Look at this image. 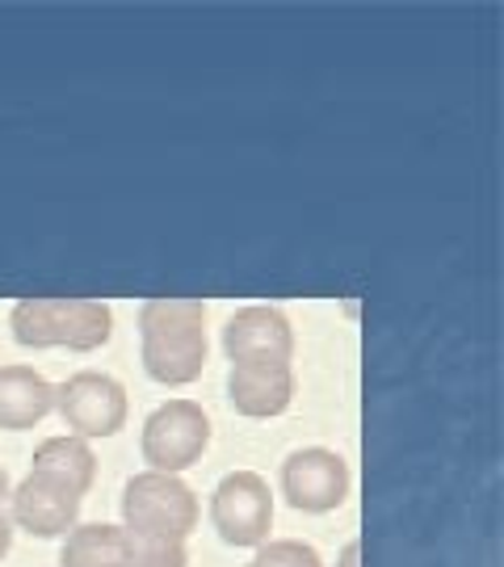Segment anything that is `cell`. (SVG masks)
Listing matches in <instances>:
<instances>
[{
	"instance_id": "obj_8",
	"label": "cell",
	"mask_w": 504,
	"mask_h": 567,
	"mask_svg": "<svg viewBox=\"0 0 504 567\" xmlns=\"http://www.w3.org/2000/svg\"><path fill=\"white\" fill-rule=\"evenodd\" d=\"M13 513L9 522L21 529H30L34 538H60L76 526L81 517V492L72 484H63L60 475H47V471H30L13 492Z\"/></svg>"
},
{
	"instance_id": "obj_12",
	"label": "cell",
	"mask_w": 504,
	"mask_h": 567,
	"mask_svg": "<svg viewBox=\"0 0 504 567\" xmlns=\"http://www.w3.org/2000/svg\"><path fill=\"white\" fill-rule=\"evenodd\" d=\"M60 567H126V534L122 526H72L63 538Z\"/></svg>"
},
{
	"instance_id": "obj_2",
	"label": "cell",
	"mask_w": 504,
	"mask_h": 567,
	"mask_svg": "<svg viewBox=\"0 0 504 567\" xmlns=\"http://www.w3.org/2000/svg\"><path fill=\"white\" fill-rule=\"evenodd\" d=\"M13 341L25 349H72V353H93L110 341L114 316L101 299H55V295H34L21 299L9 316Z\"/></svg>"
},
{
	"instance_id": "obj_5",
	"label": "cell",
	"mask_w": 504,
	"mask_h": 567,
	"mask_svg": "<svg viewBox=\"0 0 504 567\" xmlns=\"http://www.w3.org/2000/svg\"><path fill=\"white\" fill-rule=\"evenodd\" d=\"M210 522L227 547H261L274 526V492L257 471H232L210 496Z\"/></svg>"
},
{
	"instance_id": "obj_10",
	"label": "cell",
	"mask_w": 504,
	"mask_h": 567,
	"mask_svg": "<svg viewBox=\"0 0 504 567\" xmlns=\"http://www.w3.org/2000/svg\"><path fill=\"white\" fill-rule=\"evenodd\" d=\"M227 400L240 416H253V421L282 416L295 400V370L290 362H232Z\"/></svg>"
},
{
	"instance_id": "obj_17",
	"label": "cell",
	"mask_w": 504,
	"mask_h": 567,
	"mask_svg": "<svg viewBox=\"0 0 504 567\" xmlns=\"http://www.w3.org/2000/svg\"><path fill=\"white\" fill-rule=\"evenodd\" d=\"M337 567H362V543H358V538H353V543H344L341 564Z\"/></svg>"
},
{
	"instance_id": "obj_19",
	"label": "cell",
	"mask_w": 504,
	"mask_h": 567,
	"mask_svg": "<svg viewBox=\"0 0 504 567\" xmlns=\"http://www.w3.org/2000/svg\"><path fill=\"white\" fill-rule=\"evenodd\" d=\"M248 567H261V564H248Z\"/></svg>"
},
{
	"instance_id": "obj_7",
	"label": "cell",
	"mask_w": 504,
	"mask_h": 567,
	"mask_svg": "<svg viewBox=\"0 0 504 567\" xmlns=\"http://www.w3.org/2000/svg\"><path fill=\"white\" fill-rule=\"evenodd\" d=\"M282 492L299 513H332L349 496V466L337 450H295L282 463Z\"/></svg>"
},
{
	"instance_id": "obj_15",
	"label": "cell",
	"mask_w": 504,
	"mask_h": 567,
	"mask_svg": "<svg viewBox=\"0 0 504 567\" xmlns=\"http://www.w3.org/2000/svg\"><path fill=\"white\" fill-rule=\"evenodd\" d=\"M253 564L261 567H323L320 550L299 543V538H278V543H261L257 547V559Z\"/></svg>"
},
{
	"instance_id": "obj_3",
	"label": "cell",
	"mask_w": 504,
	"mask_h": 567,
	"mask_svg": "<svg viewBox=\"0 0 504 567\" xmlns=\"http://www.w3.org/2000/svg\"><path fill=\"white\" fill-rule=\"evenodd\" d=\"M122 529L161 534L185 543L198 529V496L182 475L143 471L122 487Z\"/></svg>"
},
{
	"instance_id": "obj_16",
	"label": "cell",
	"mask_w": 504,
	"mask_h": 567,
	"mask_svg": "<svg viewBox=\"0 0 504 567\" xmlns=\"http://www.w3.org/2000/svg\"><path fill=\"white\" fill-rule=\"evenodd\" d=\"M9 547H13V522H9V513L0 508V559L9 555Z\"/></svg>"
},
{
	"instance_id": "obj_1",
	"label": "cell",
	"mask_w": 504,
	"mask_h": 567,
	"mask_svg": "<svg viewBox=\"0 0 504 567\" xmlns=\"http://www.w3.org/2000/svg\"><path fill=\"white\" fill-rule=\"evenodd\" d=\"M147 379L164 386L194 383L206 365V303L202 299H147L140 311Z\"/></svg>"
},
{
	"instance_id": "obj_4",
	"label": "cell",
	"mask_w": 504,
	"mask_h": 567,
	"mask_svg": "<svg viewBox=\"0 0 504 567\" xmlns=\"http://www.w3.org/2000/svg\"><path fill=\"white\" fill-rule=\"evenodd\" d=\"M210 446V416L194 400H168L143 421V463L161 475H182Z\"/></svg>"
},
{
	"instance_id": "obj_6",
	"label": "cell",
	"mask_w": 504,
	"mask_h": 567,
	"mask_svg": "<svg viewBox=\"0 0 504 567\" xmlns=\"http://www.w3.org/2000/svg\"><path fill=\"white\" fill-rule=\"evenodd\" d=\"M55 412L63 425L72 429V437H114L126 425V386L114 374L101 370H81L68 383L55 386Z\"/></svg>"
},
{
	"instance_id": "obj_9",
	"label": "cell",
	"mask_w": 504,
	"mask_h": 567,
	"mask_svg": "<svg viewBox=\"0 0 504 567\" xmlns=\"http://www.w3.org/2000/svg\"><path fill=\"white\" fill-rule=\"evenodd\" d=\"M223 353L232 362H290L295 328L278 307H244L223 328Z\"/></svg>"
},
{
	"instance_id": "obj_11",
	"label": "cell",
	"mask_w": 504,
	"mask_h": 567,
	"mask_svg": "<svg viewBox=\"0 0 504 567\" xmlns=\"http://www.w3.org/2000/svg\"><path fill=\"white\" fill-rule=\"evenodd\" d=\"M55 412V386L34 365H0V429H34Z\"/></svg>"
},
{
	"instance_id": "obj_13",
	"label": "cell",
	"mask_w": 504,
	"mask_h": 567,
	"mask_svg": "<svg viewBox=\"0 0 504 567\" xmlns=\"http://www.w3.org/2000/svg\"><path fill=\"white\" fill-rule=\"evenodd\" d=\"M34 471L60 475L63 484H72L84 496V492L93 487V480H97V454L89 450V442L63 433V437H47V442L34 450Z\"/></svg>"
},
{
	"instance_id": "obj_18",
	"label": "cell",
	"mask_w": 504,
	"mask_h": 567,
	"mask_svg": "<svg viewBox=\"0 0 504 567\" xmlns=\"http://www.w3.org/2000/svg\"><path fill=\"white\" fill-rule=\"evenodd\" d=\"M4 496H9V475H4V466H0V505H4Z\"/></svg>"
},
{
	"instance_id": "obj_14",
	"label": "cell",
	"mask_w": 504,
	"mask_h": 567,
	"mask_svg": "<svg viewBox=\"0 0 504 567\" xmlns=\"http://www.w3.org/2000/svg\"><path fill=\"white\" fill-rule=\"evenodd\" d=\"M126 534V567H185V543L161 538V534H140V529H122Z\"/></svg>"
}]
</instances>
